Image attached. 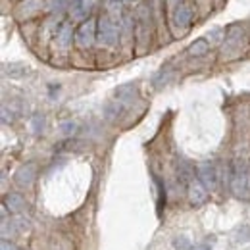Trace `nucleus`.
Returning a JSON list of instances; mask_svg holds the SVG:
<instances>
[{"label": "nucleus", "instance_id": "obj_1", "mask_svg": "<svg viewBox=\"0 0 250 250\" xmlns=\"http://www.w3.org/2000/svg\"><path fill=\"white\" fill-rule=\"evenodd\" d=\"M231 190L239 198L250 196V171L243 160H235L231 167Z\"/></svg>", "mask_w": 250, "mask_h": 250}, {"label": "nucleus", "instance_id": "obj_2", "mask_svg": "<svg viewBox=\"0 0 250 250\" xmlns=\"http://www.w3.org/2000/svg\"><path fill=\"white\" fill-rule=\"evenodd\" d=\"M118 35H120V25L108 14L100 16V20H98V41L104 46H112V44L118 42Z\"/></svg>", "mask_w": 250, "mask_h": 250}, {"label": "nucleus", "instance_id": "obj_3", "mask_svg": "<svg viewBox=\"0 0 250 250\" xmlns=\"http://www.w3.org/2000/svg\"><path fill=\"white\" fill-rule=\"evenodd\" d=\"M98 27V23H94L93 20H87L85 23L79 25V29L75 31V42L79 48H89L94 42V29Z\"/></svg>", "mask_w": 250, "mask_h": 250}, {"label": "nucleus", "instance_id": "obj_4", "mask_svg": "<svg viewBox=\"0 0 250 250\" xmlns=\"http://www.w3.org/2000/svg\"><path fill=\"white\" fill-rule=\"evenodd\" d=\"M198 177H200V181H202L204 187L210 188V190H216V187H218V171H216V166L212 162L200 164Z\"/></svg>", "mask_w": 250, "mask_h": 250}, {"label": "nucleus", "instance_id": "obj_5", "mask_svg": "<svg viewBox=\"0 0 250 250\" xmlns=\"http://www.w3.org/2000/svg\"><path fill=\"white\" fill-rule=\"evenodd\" d=\"M187 192H188V202L192 206H202L208 198V190L202 185V181H196V179H190L187 185Z\"/></svg>", "mask_w": 250, "mask_h": 250}, {"label": "nucleus", "instance_id": "obj_6", "mask_svg": "<svg viewBox=\"0 0 250 250\" xmlns=\"http://www.w3.org/2000/svg\"><path fill=\"white\" fill-rule=\"evenodd\" d=\"M29 221L23 218H14V219H2V239H8V235H16V233H23L27 231Z\"/></svg>", "mask_w": 250, "mask_h": 250}, {"label": "nucleus", "instance_id": "obj_7", "mask_svg": "<svg viewBox=\"0 0 250 250\" xmlns=\"http://www.w3.org/2000/svg\"><path fill=\"white\" fill-rule=\"evenodd\" d=\"M35 175H37V167L35 164H23L21 167H18L14 179L20 187H29L33 181H35Z\"/></svg>", "mask_w": 250, "mask_h": 250}, {"label": "nucleus", "instance_id": "obj_8", "mask_svg": "<svg viewBox=\"0 0 250 250\" xmlns=\"http://www.w3.org/2000/svg\"><path fill=\"white\" fill-rule=\"evenodd\" d=\"M192 20V10L188 8L187 4H181L175 8V14H173V25L177 29H187L188 23Z\"/></svg>", "mask_w": 250, "mask_h": 250}, {"label": "nucleus", "instance_id": "obj_9", "mask_svg": "<svg viewBox=\"0 0 250 250\" xmlns=\"http://www.w3.org/2000/svg\"><path fill=\"white\" fill-rule=\"evenodd\" d=\"M4 206L6 208H10V212H14V214H21L23 210H25V198L21 196V194H16V192H12V194H8L6 196V200H4Z\"/></svg>", "mask_w": 250, "mask_h": 250}, {"label": "nucleus", "instance_id": "obj_10", "mask_svg": "<svg viewBox=\"0 0 250 250\" xmlns=\"http://www.w3.org/2000/svg\"><path fill=\"white\" fill-rule=\"evenodd\" d=\"M241 37H243V29L241 27H231L227 31V37H225V46L223 50H229V48H237L241 44Z\"/></svg>", "mask_w": 250, "mask_h": 250}, {"label": "nucleus", "instance_id": "obj_11", "mask_svg": "<svg viewBox=\"0 0 250 250\" xmlns=\"http://www.w3.org/2000/svg\"><path fill=\"white\" fill-rule=\"evenodd\" d=\"M106 10H108V16L120 25L122 12H124V2H122V0H108V2H106Z\"/></svg>", "mask_w": 250, "mask_h": 250}, {"label": "nucleus", "instance_id": "obj_12", "mask_svg": "<svg viewBox=\"0 0 250 250\" xmlns=\"http://www.w3.org/2000/svg\"><path fill=\"white\" fill-rule=\"evenodd\" d=\"M56 41L60 48H67L71 44V25L69 23H62L60 31L56 33Z\"/></svg>", "mask_w": 250, "mask_h": 250}, {"label": "nucleus", "instance_id": "obj_13", "mask_svg": "<svg viewBox=\"0 0 250 250\" xmlns=\"http://www.w3.org/2000/svg\"><path fill=\"white\" fill-rule=\"evenodd\" d=\"M208 48H210L208 41H206V39H198V41H194V42L188 46V54H190V56H204V54L208 52Z\"/></svg>", "mask_w": 250, "mask_h": 250}, {"label": "nucleus", "instance_id": "obj_14", "mask_svg": "<svg viewBox=\"0 0 250 250\" xmlns=\"http://www.w3.org/2000/svg\"><path fill=\"white\" fill-rule=\"evenodd\" d=\"M87 12H89V0H71L73 18H85Z\"/></svg>", "mask_w": 250, "mask_h": 250}, {"label": "nucleus", "instance_id": "obj_15", "mask_svg": "<svg viewBox=\"0 0 250 250\" xmlns=\"http://www.w3.org/2000/svg\"><path fill=\"white\" fill-rule=\"evenodd\" d=\"M133 94H135L133 85H124V87H120V89L116 91V98H118V102L127 104V102H131V100H133Z\"/></svg>", "mask_w": 250, "mask_h": 250}, {"label": "nucleus", "instance_id": "obj_16", "mask_svg": "<svg viewBox=\"0 0 250 250\" xmlns=\"http://www.w3.org/2000/svg\"><path fill=\"white\" fill-rule=\"evenodd\" d=\"M173 247H175V249L187 250V249H190V247H192V245H190V243H188V241H187V239H185V237H177V239H175V241H173Z\"/></svg>", "mask_w": 250, "mask_h": 250}, {"label": "nucleus", "instance_id": "obj_17", "mask_svg": "<svg viewBox=\"0 0 250 250\" xmlns=\"http://www.w3.org/2000/svg\"><path fill=\"white\" fill-rule=\"evenodd\" d=\"M42 125H44V118L42 116H35V120H33V127H35V131L39 133V131H42Z\"/></svg>", "mask_w": 250, "mask_h": 250}, {"label": "nucleus", "instance_id": "obj_18", "mask_svg": "<svg viewBox=\"0 0 250 250\" xmlns=\"http://www.w3.org/2000/svg\"><path fill=\"white\" fill-rule=\"evenodd\" d=\"M63 0H48V10H62Z\"/></svg>", "mask_w": 250, "mask_h": 250}, {"label": "nucleus", "instance_id": "obj_19", "mask_svg": "<svg viewBox=\"0 0 250 250\" xmlns=\"http://www.w3.org/2000/svg\"><path fill=\"white\" fill-rule=\"evenodd\" d=\"M0 250H18L8 239H2V243H0Z\"/></svg>", "mask_w": 250, "mask_h": 250}, {"label": "nucleus", "instance_id": "obj_20", "mask_svg": "<svg viewBox=\"0 0 250 250\" xmlns=\"http://www.w3.org/2000/svg\"><path fill=\"white\" fill-rule=\"evenodd\" d=\"M73 129H75V124H71V122H67V124H62V131H63V133H73Z\"/></svg>", "mask_w": 250, "mask_h": 250}]
</instances>
